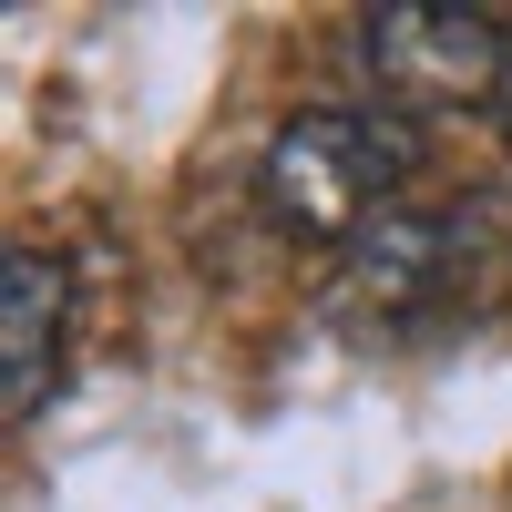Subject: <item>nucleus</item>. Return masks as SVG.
I'll return each instance as SVG.
<instances>
[{
  "label": "nucleus",
  "instance_id": "f257e3e1",
  "mask_svg": "<svg viewBox=\"0 0 512 512\" xmlns=\"http://www.w3.org/2000/svg\"><path fill=\"white\" fill-rule=\"evenodd\" d=\"M410 175H420V134L400 113H297L256 164V195L297 246H359L379 216H400Z\"/></svg>",
  "mask_w": 512,
  "mask_h": 512
},
{
  "label": "nucleus",
  "instance_id": "f03ea898",
  "mask_svg": "<svg viewBox=\"0 0 512 512\" xmlns=\"http://www.w3.org/2000/svg\"><path fill=\"white\" fill-rule=\"evenodd\" d=\"M359 52L379 103H410V113H451V103H502L512 82V41L482 11H441V0H390V11L359 21Z\"/></svg>",
  "mask_w": 512,
  "mask_h": 512
},
{
  "label": "nucleus",
  "instance_id": "7ed1b4c3",
  "mask_svg": "<svg viewBox=\"0 0 512 512\" xmlns=\"http://www.w3.org/2000/svg\"><path fill=\"white\" fill-rule=\"evenodd\" d=\"M472 236L482 216H379L359 246H349V277L369 308H390V318H420V308H441V297H461V277H472Z\"/></svg>",
  "mask_w": 512,
  "mask_h": 512
},
{
  "label": "nucleus",
  "instance_id": "20e7f679",
  "mask_svg": "<svg viewBox=\"0 0 512 512\" xmlns=\"http://www.w3.org/2000/svg\"><path fill=\"white\" fill-rule=\"evenodd\" d=\"M62 328H72V287L62 256L41 246H0V410L31 420L62 379Z\"/></svg>",
  "mask_w": 512,
  "mask_h": 512
},
{
  "label": "nucleus",
  "instance_id": "39448f33",
  "mask_svg": "<svg viewBox=\"0 0 512 512\" xmlns=\"http://www.w3.org/2000/svg\"><path fill=\"white\" fill-rule=\"evenodd\" d=\"M492 113H502V144H512V82H502V103H492Z\"/></svg>",
  "mask_w": 512,
  "mask_h": 512
}]
</instances>
